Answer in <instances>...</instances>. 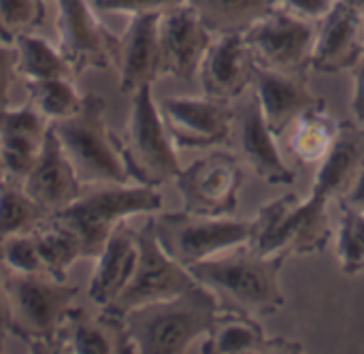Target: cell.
<instances>
[{
    "mask_svg": "<svg viewBox=\"0 0 364 354\" xmlns=\"http://www.w3.org/2000/svg\"><path fill=\"white\" fill-rule=\"evenodd\" d=\"M273 2H275V0H273Z\"/></svg>",
    "mask_w": 364,
    "mask_h": 354,
    "instance_id": "7bdbcfd3",
    "label": "cell"
},
{
    "mask_svg": "<svg viewBox=\"0 0 364 354\" xmlns=\"http://www.w3.org/2000/svg\"><path fill=\"white\" fill-rule=\"evenodd\" d=\"M292 126L294 128L290 132L288 147L294 160L307 167L320 165L339 132V124L320 105H316L305 111Z\"/></svg>",
    "mask_w": 364,
    "mask_h": 354,
    "instance_id": "83f0119b",
    "label": "cell"
},
{
    "mask_svg": "<svg viewBox=\"0 0 364 354\" xmlns=\"http://www.w3.org/2000/svg\"><path fill=\"white\" fill-rule=\"evenodd\" d=\"M364 56V15L337 0L324 19H320L311 68L316 73L354 71Z\"/></svg>",
    "mask_w": 364,
    "mask_h": 354,
    "instance_id": "2e32d148",
    "label": "cell"
},
{
    "mask_svg": "<svg viewBox=\"0 0 364 354\" xmlns=\"http://www.w3.org/2000/svg\"><path fill=\"white\" fill-rule=\"evenodd\" d=\"M337 0H275V4L301 15V17H307V19H314V21H320L328 15V11L335 6Z\"/></svg>",
    "mask_w": 364,
    "mask_h": 354,
    "instance_id": "8d00e7d4",
    "label": "cell"
},
{
    "mask_svg": "<svg viewBox=\"0 0 364 354\" xmlns=\"http://www.w3.org/2000/svg\"><path fill=\"white\" fill-rule=\"evenodd\" d=\"M158 36L162 75L192 81L213 43V34L205 28L190 4H179L160 13Z\"/></svg>",
    "mask_w": 364,
    "mask_h": 354,
    "instance_id": "5bb4252c",
    "label": "cell"
},
{
    "mask_svg": "<svg viewBox=\"0 0 364 354\" xmlns=\"http://www.w3.org/2000/svg\"><path fill=\"white\" fill-rule=\"evenodd\" d=\"M213 36L243 34L273 6V0H186Z\"/></svg>",
    "mask_w": 364,
    "mask_h": 354,
    "instance_id": "484cf974",
    "label": "cell"
},
{
    "mask_svg": "<svg viewBox=\"0 0 364 354\" xmlns=\"http://www.w3.org/2000/svg\"><path fill=\"white\" fill-rule=\"evenodd\" d=\"M186 4V0H94L92 6L100 13H124V15H147V13H164Z\"/></svg>",
    "mask_w": 364,
    "mask_h": 354,
    "instance_id": "e575fe53",
    "label": "cell"
},
{
    "mask_svg": "<svg viewBox=\"0 0 364 354\" xmlns=\"http://www.w3.org/2000/svg\"><path fill=\"white\" fill-rule=\"evenodd\" d=\"M13 45L17 49V73L23 75L26 81L75 75L70 64L60 53V49L51 47L45 38L36 36L34 32L17 36Z\"/></svg>",
    "mask_w": 364,
    "mask_h": 354,
    "instance_id": "f546056e",
    "label": "cell"
},
{
    "mask_svg": "<svg viewBox=\"0 0 364 354\" xmlns=\"http://www.w3.org/2000/svg\"><path fill=\"white\" fill-rule=\"evenodd\" d=\"M328 203L331 201L316 194H309L307 199L286 194L260 207L254 218L256 233L250 248L264 256L286 259L324 250L333 235Z\"/></svg>",
    "mask_w": 364,
    "mask_h": 354,
    "instance_id": "8992f818",
    "label": "cell"
},
{
    "mask_svg": "<svg viewBox=\"0 0 364 354\" xmlns=\"http://www.w3.org/2000/svg\"><path fill=\"white\" fill-rule=\"evenodd\" d=\"M139 256L136 231L126 222L117 224L105 248L96 256V269L87 286V297L100 310L107 308L132 278Z\"/></svg>",
    "mask_w": 364,
    "mask_h": 354,
    "instance_id": "7402d4cb",
    "label": "cell"
},
{
    "mask_svg": "<svg viewBox=\"0 0 364 354\" xmlns=\"http://www.w3.org/2000/svg\"><path fill=\"white\" fill-rule=\"evenodd\" d=\"M6 333H9V310H6V293H4L2 269H0V350H2Z\"/></svg>",
    "mask_w": 364,
    "mask_h": 354,
    "instance_id": "ab89813d",
    "label": "cell"
},
{
    "mask_svg": "<svg viewBox=\"0 0 364 354\" xmlns=\"http://www.w3.org/2000/svg\"><path fill=\"white\" fill-rule=\"evenodd\" d=\"M26 90L30 96V105L49 124L75 115L83 105V96L75 90L68 77L26 81Z\"/></svg>",
    "mask_w": 364,
    "mask_h": 354,
    "instance_id": "4dcf8cb0",
    "label": "cell"
},
{
    "mask_svg": "<svg viewBox=\"0 0 364 354\" xmlns=\"http://www.w3.org/2000/svg\"><path fill=\"white\" fill-rule=\"evenodd\" d=\"M105 111V98L87 94L83 96V105L75 115L51 124L83 186L130 182L119 139L107 128Z\"/></svg>",
    "mask_w": 364,
    "mask_h": 354,
    "instance_id": "3957f363",
    "label": "cell"
},
{
    "mask_svg": "<svg viewBox=\"0 0 364 354\" xmlns=\"http://www.w3.org/2000/svg\"><path fill=\"white\" fill-rule=\"evenodd\" d=\"M252 88L264 122L275 137H282L305 111L320 105L301 75L279 73L256 64Z\"/></svg>",
    "mask_w": 364,
    "mask_h": 354,
    "instance_id": "ffe728a7",
    "label": "cell"
},
{
    "mask_svg": "<svg viewBox=\"0 0 364 354\" xmlns=\"http://www.w3.org/2000/svg\"><path fill=\"white\" fill-rule=\"evenodd\" d=\"M154 227L160 246L183 267H192L239 246H250L256 233L254 220L243 222L228 216H200L190 212L158 214Z\"/></svg>",
    "mask_w": 364,
    "mask_h": 354,
    "instance_id": "ba28073f",
    "label": "cell"
},
{
    "mask_svg": "<svg viewBox=\"0 0 364 354\" xmlns=\"http://www.w3.org/2000/svg\"><path fill=\"white\" fill-rule=\"evenodd\" d=\"M2 269V267H0ZM9 333L30 346H60V335L75 308L79 288L49 276H21L2 269Z\"/></svg>",
    "mask_w": 364,
    "mask_h": 354,
    "instance_id": "277c9868",
    "label": "cell"
},
{
    "mask_svg": "<svg viewBox=\"0 0 364 354\" xmlns=\"http://www.w3.org/2000/svg\"><path fill=\"white\" fill-rule=\"evenodd\" d=\"M160 13L132 15L126 32L119 36L115 66L119 71V90L134 94L143 85H154L162 77L160 68Z\"/></svg>",
    "mask_w": 364,
    "mask_h": 354,
    "instance_id": "d6986e66",
    "label": "cell"
},
{
    "mask_svg": "<svg viewBox=\"0 0 364 354\" xmlns=\"http://www.w3.org/2000/svg\"><path fill=\"white\" fill-rule=\"evenodd\" d=\"M21 186L49 216L75 203L83 192V184L66 158L51 124L45 135L41 154L30 173L21 179Z\"/></svg>",
    "mask_w": 364,
    "mask_h": 354,
    "instance_id": "ac0fdd59",
    "label": "cell"
},
{
    "mask_svg": "<svg viewBox=\"0 0 364 354\" xmlns=\"http://www.w3.org/2000/svg\"><path fill=\"white\" fill-rule=\"evenodd\" d=\"M364 167V128L339 126L328 154L318 165L311 194L326 201H341Z\"/></svg>",
    "mask_w": 364,
    "mask_h": 354,
    "instance_id": "cb8c5ba5",
    "label": "cell"
},
{
    "mask_svg": "<svg viewBox=\"0 0 364 354\" xmlns=\"http://www.w3.org/2000/svg\"><path fill=\"white\" fill-rule=\"evenodd\" d=\"M30 233L38 246V252L43 256V263L47 267L49 278L66 282L68 269L77 261L85 259L83 256V244H81L79 235L70 227H66L62 220H58L55 216H47Z\"/></svg>",
    "mask_w": 364,
    "mask_h": 354,
    "instance_id": "4316f807",
    "label": "cell"
},
{
    "mask_svg": "<svg viewBox=\"0 0 364 354\" xmlns=\"http://www.w3.org/2000/svg\"><path fill=\"white\" fill-rule=\"evenodd\" d=\"M243 167L235 154L211 152L175 177L183 212L200 216H228L237 209L243 188Z\"/></svg>",
    "mask_w": 364,
    "mask_h": 354,
    "instance_id": "8fae6325",
    "label": "cell"
},
{
    "mask_svg": "<svg viewBox=\"0 0 364 354\" xmlns=\"http://www.w3.org/2000/svg\"><path fill=\"white\" fill-rule=\"evenodd\" d=\"M60 346V350L75 354L134 353L124 318L105 310L100 316H90L73 308L62 329Z\"/></svg>",
    "mask_w": 364,
    "mask_h": 354,
    "instance_id": "603a6c76",
    "label": "cell"
},
{
    "mask_svg": "<svg viewBox=\"0 0 364 354\" xmlns=\"http://www.w3.org/2000/svg\"><path fill=\"white\" fill-rule=\"evenodd\" d=\"M160 115L175 147L203 150L232 137L235 109L228 100L203 96H171L160 100Z\"/></svg>",
    "mask_w": 364,
    "mask_h": 354,
    "instance_id": "4fadbf2b",
    "label": "cell"
},
{
    "mask_svg": "<svg viewBox=\"0 0 364 354\" xmlns=\"http://www.w3.org/2000/svg\"><path fill=\"white\" fill-rule=\"evenodd\" d=\"M220 312L215 295L196 284L171 299L134 308L122 318L134 353L181 354L213 331Z\"/></svg>",
    "mask_w": 364,
    "mask_h": 354,
    "instance_id": "7a4b0ae2",
    "label": "cell"
},
{
    "mask_svg": "<svg viewBox=\"0 0 364 354\" xmlns=\"http://www.w3.org/2000/svg\"><path fill=\"white\" fill-rule=\"evenodd\" d=\"M284 263L286 256H264L250 246H239L188 269L215 295L220 310L258 318L277 314L286 303L279 286Z\"/></svg>",
    "mask_w": 364,
    "mask_h": 354,
    "instance_id": "6da1fadb",
    "label": "cell"
},
{
    "mask_svg": "<svg viewBox=\"0 0 364 354\" xmlns=\"http://www.w3.org/2000/svg\"><path fill=\"white\" fill-rule=\"evenodd\" d=\"M352 111L358 126L364 128V56L354 66V96H352Z\"/></svg>",
    "mask_w": 364,
    "mask_h": 354,
    "instance_id": "74e56055",
    "label": "cell"
},
{
    "mask_svg": "<svg viewBox=\"0 0 364 354\" xmlns=\"http://www.w3.org/2000/svg\"><path fill=\"white\" fill-rule=\"evenodd\" d=\"M17 75V49L15 45L0 43V109L11 105V88Z\"/></svg>",
    "mask_w": 364,
    "mask_h": 354,
    "instance_id": "d590c367",
    "label": "cell"
},
{
    "mask_svg": "<svg viewBox=\"0 0 364 354\" xmlns=\"http://www.w3.org/2000/svg\"><path fill=\"white\" fill-rule=\"evenodd\" d=\"M320 21L301 17L275 4L258 24L243 32L258 66L301 75L311 68Z\"/></svg>",
    "mask_w": 364,
    "mask_h": 354,
    "instance_id": "30bf717a",
    "label": "cell"
},
{
    "mask_svg": "<svg viewBox=\"0 0 364 354\" xmlns=\"http://www.w3.org/2000/svg\"><path fill=\"white\" fill-rule=\"evenodd\" d=\"M337 256L346 276H356L364 271V209L341 205Z\"/></svg>",
    "mask_w": 364,
    "mask_h": 354,
    "instance_id": "1f68e13d",
    "label": "cell"
},
{
    "mask_svg": "<svg viewBox=\"0 0 364 354\" xmlns=\"http://www.w3.org/2000/svg\"><path fill=\"white\" fill-rule=\"evenodd\" d=\"M232 135L241 156L260 179L275 186H290L296 182V173L282 158L275 135L264 122L254 90L245 96V103L235 109Z\"/></svg>",
    "mask_w": 364,
    "mask_h": 354,
    "instance_id": "9a60e30c",
    "label": "cell"
},
{
    "mask_svg": "<svg viewBox=\"0 0 364 354\" xmlns=\"http://www.w3.org/2000/svg\"><path fill=\"white\" fill-rule=\"evenodd\" d=\"M160 209L162 197L154 186L98 184L87 192L83 190L75 203L51 216L62 220L79 235L85 259H96L117 224L134 216L156 214Z\"/></svg>",
    "mask_w": 364,
    "mask_h": 354,
    "instance_id": "5b68a950",
    "label": "cell"
},
{
    "mask_svg": "<svg viewBox=\"0 0 364 354\" xmlns=\"http://www.w3.org/2000/svg\"><path fill=\"white\" fill-rule=\"evenodd\" d=\"M0 267L21 276H49L32 233L11 235L0 241Z\"/></svg>",
    "mask_w": 364,
    "mask_h": 354,
    "instance_id": "836d02e7",
    "label": "cell"
},
{
    "mask_svg": "<svg viewBox=\"0 0 364 354\" xmlns=\"http://www.w3.org/2000/svg\"><path fill=\"white\" fill-rule=\"evenodd\" d=\"M6 175H4V165H2V158H0V182L4 179Z\"/></svg>",
    "mask_w": 364,
    "mask_h": 354,
    "instance_id": "b9f144b4",
    "label": "cell"
},
{
    "mask_svg": "<svg viewBox=\"0 0 364 354\" xmlns=\"http://www.w3.org/2000/svg\"><path fill=\"white\" fill-rule=\"evenodd\" d=\"M49 214L23 190L21 182H0V241L11 235L30 233Z\"/></svg>",
    "mask_w": 364,
    "mask_h": 354,
    "instance_id": "f1b7e54d",
    "label": "cell"
},
{
    "mask_svg": "<svg viewBox=\"0 0 364 354\" xmlns=\"http://www.w3.org/2000/svg\"><path fill=\"white\" fill-rule=\"evenodd\" d=\"M346 4H350L352 9H356L358 13H363L364 15V0H343Z\"/></svg>",
    "mask_w": 364,
    "mask_h": 354,
    "instance_id": "60d3db41",
    "label": "cell"
},
{
    "mask_svg": "<svg viewBox=\"0 0 364 354\" xmlns=\"http://www.w3.org/2000/svg\"><path fill=\"white\" fill-rule=\"evenodd\" d=\"M254 71L256 60L243 34H222L213 38L198 75L207 96L230 103L252 88Z\"/></svg>",
    "mask_w": 364,
    "mask_h": 354,
    "instance_id": "e0dca14e",
    "label": "cell"
},
{
    "mask_svg": "<svg viewBox=\"0 0 364 354\" xmlns=\"http://www.w3.org/2000/svg\"><path fill=\"white\" fill-rule=\"evenodd\" d=\"M119 147L128 173L136 184L156 188L181 173L175 143L154 100L151 85H143L132 94L130 118Z\"/></svg>",
    "mask_w": 364,
    "mask_h": 354,
    "instance_id": "52a82bcc",
    "label": "cell"
},
{
    "mask_svg": "<svg viewBox=\"0 0 364 354\" xmlns=\"http://www.w3.org/2000/svg\"><path fill=\"white\" fill-rule=\"evenodd\" d=\"M47 130L49 122L30 103L0 109V158L4 165V179L21 182L30 173Z\"/></svg>",
    "mask_w": 364,
    "mask_h": 354,
    "instance_id": "44dd1931",
    "label": "cell"
},
{
    "mask_svg": "<svg viewBox=\"0 0 364 354\" xmlns=\"http://www.w3.org/2000/svg\"><path fill=\"white\" fill-rule=\"evenodd\" d=\"M136 246H139V256L132 278L128 280L124 291L107 308H102L109 314L124 316L134 308L171 299L198 284L190 274V269L177 263L175 259H171L166 250L160 246L156 237L154 218H149L136 231Z\"/></svg>",
    "mask_w": 364,
    "mask_h": 354,
    "instance_id": "9c48e42d",
    "label": "cell"
},
{
    "mask_svg": "<svg viewBox=\"0 0 364 354\" xmlns=\"http://www.w3.org/2000/svg\"><path fill=\"white\" fill-rule=\"evenodd\" d=\"M45 0H0V41L13 45L17 36L32 34L45 17Z\"/></svg>",
    "mask_w": 364,
    "mask_h": 354,
    "instance_id": "d6a6232c",
    "label": "cell"
},
{
    "mask_svg": "<svg viewBox=\"0 0 364 354\" xmlns=\"http://www.w3.org/2000/svg\"><path fill=\"white\" fill-rule=\"evenodd\" d=\"M341 205L364 209V167L360 169V173L356 175V179L352 182V186L348 188V192L343 194Z\"/></svg>",
    "mask_w": 364,
    "mask_h": 354,
    "instance_id": "f35d334b",
    "label": "cell"
},
{
    "mask_svg": "<svg viewBox=\"0 0 364 354\" xmlns=\"http://www.w3.org/2000/svg\"><path fill=\"white\" fill-rule=\"evenodd\" d=\"M301 344L286 340H271L264 335L254 316L222 310L213 331L207 335L203 353L213 354H260L301 353Z\"/></svg>",
    "mask_w": 364,
    "mask_h": 354,
    "instance_id": "d4e9b609",
    "label": "cell"
},
{
    "mask_svg": "<svg viewBox=\"0 0 364 354\" xmlns=\"http://www.w3.org/2000/svg\"><path fill=\"white\" fill-rule=\"evenodd\" d=\"M58 49L73 73L102 71L115 64L119 36H115L94 13L87 0H58Z\"/></svg>",
    "mask_w": 364,
    "mask_h": 354,
    "instance_id": "7c38bea8",
    "label": "cell"
}]
</instances>
